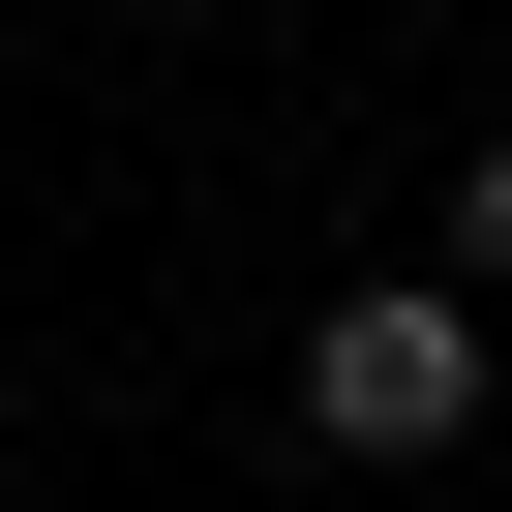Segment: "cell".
<instances>
[{"label": "cell", "instance_id": "6da1fadb", "mask_svg": "<svg viewBox=\"0 0 512 512\" xmlns=\"http://www.w3.org/2000/svg\"><path fill=\"white\" fill-rule=\"evenodd\" d=\"M482 422H512V302H482V272H362V302H302V452L422 482V452H482Z\"/></svg>", "mask_w": 512, "mask_h": 512}, {"label": "cell", "instance_id": "7a4b0ae2", "mask_svg": "<svg viewBox=\"0 0 512 512\" xmlns=\"http://www.w3.org/2000/svg\"><path fill=\"white\" fill-rule=\"evenodd\" d=\"M422 272H482V302H512V121L452 151V241H422Z\"/></svg>", "mask_w": 512, "mask_h": 512}]
</instances>
